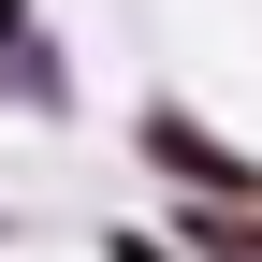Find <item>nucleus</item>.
<instances>
[{"instance_id":"obj_1","label":"nucleus","mask_w":262,"mask_h":262,"mask_svg":"<svg viewBox=\"0 0 262 262\" xmlns=\"http://www.w3.org/2000/svg\"><path fill=\"white\" fill-rule=\"evenodd\" d=\"M146 160H175L189 189H248V160H233V146H204L189 117H146Z\"/></svg>"},{"instance_id":"obj_2","label":"nucleus","mask_w":262,"mask_h":262,"mask_svg":"<svg viewBox=\"0 0 262 262\" xmlns=\"http://www.w3.org/2000/svg\"><path fill=\"white\" fill-rule=\"evenodd\" d=\"M15 15H29V0H0V44H15Z\"/></svg>"},{"instance_id":"obj_3","label":"nucleus","mask_w":262,"mask_h":262,"mask_svg":"<svg viewBox=\"0 0 262 262\" xmlns=\"http://www.w3.org/2000/svg\"><path fill=\"white\" fill-rule=\"evenodd\" d=\"M117 262H160V248H117Z\"/></svg>"}]
</instances>
